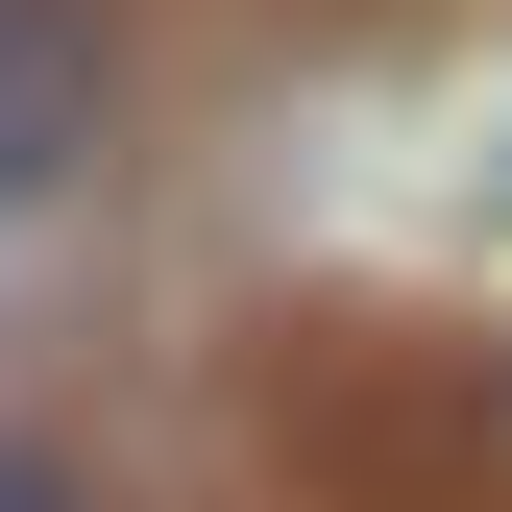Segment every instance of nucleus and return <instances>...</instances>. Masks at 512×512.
Listing matches in <instances>:
<instances>
[{"label": "nucleus", "mask_w": 512, "mask_h": 512, "mask_svg": "<svg viewBox=\"0 0 512 512\" xmlns=\"http://www.w3.org/2000/svg\"><path fill=\"white\" fill-rule=\"evenodd\" d=\"M98 122H122L98 0H0V220H25V196H74V171H98Z\"/></svg>", "instance_id": "f257e3e1"}, {"label": "nucleus", "mask_w": 512, "mask_h": 512, "mask_svg": "<svg viewBox=\"0 0 512 512\" xmlns=\"http://www.w3.org/2000/svg\"><path fill=\"white\" fill-rule=\"evenodd\" d=\"M0 512H49V464H0Z\"/></svg>", "instance_id": "f03ea898"}]
</instances>
